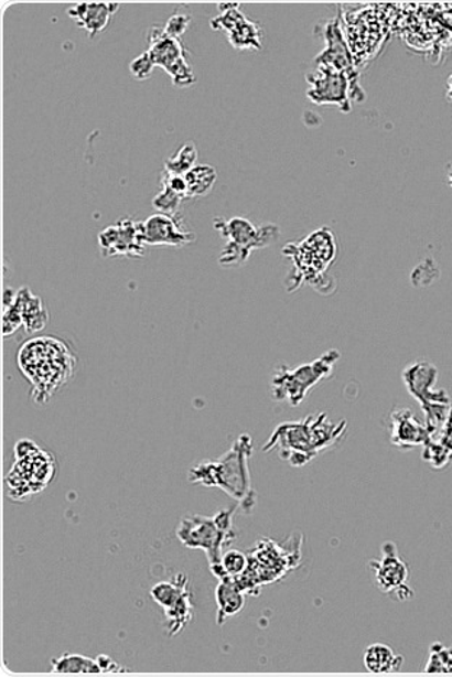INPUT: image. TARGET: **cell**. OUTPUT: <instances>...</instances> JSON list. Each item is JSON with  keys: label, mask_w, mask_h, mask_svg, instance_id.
Instances as JSON below:
<instances>
[{"label": "cell", "mask_w": 452, "mask_h": 677, "mask_svg": "<svg viewBox=\"0 0 452 677\" xmlns=\"http://www.w3.org/2000/svg\"><path fill=\"white\" fill-rule=\"evenodd\" d=\"M303 535L289 537L283 542L261 539L248 554V568L234 578L246 595H260L262 585H270L293 572L302 562Z\"/></svg>", "instance_id": "obj_4"}, {"label": "cell", "mask_w": 452, "mask_h": 677, "mask_svg": "<svg viewBox=\"0 0 452 677\" xmlns=\"http://www.w3.org/2000/svg\"><path fill=\"white\" fill-rule=\"evenodd\" d=\"M58 465L53 453L36 447L34 451L18 454L11 471L4 477L7 495L15 503L43 493L57 475Z\"/></svg>", "instance_id": "obj_7"}, {"label": "cell", "mask_w": 452, "mask_h": 677, "mask_svg": "<svg viewBox=\"0 0 452 677\" xmlns=\"http://www.w3.org/2000/svg\"><path fill=\"white\" fill-rule=\"evenodd\" d=\"M214 226L224 238L228 239V244L219 255V264L225 268L247 262L254 249L269 247L280 234L279 227L275 225L256 227L244 217H233V219L215 217Z\"/></svg>", "instance_id": "obj_8"}, {"label": "cell", "mask_w": 452, "mask_h": 677, "mask_svg": "<svg viewBox=\"0 0 452 677\" xmlns=\"http://www.w3.org/2000/svg\"><path fill=\"white\" fill-rule=\"evenodd\" d=\"M218 8L220 15L211 22L214 30L225 31L229 43L237 50H261V26L239 12V3L225 2Z\"/></svg>", "instance_id": "obj_14"}, {"label": "cell", "mask_w": 452, "mask_h": 677, "mask_svg": "<svg viewBox=\"0 0 452 677\" xmlns=\"http://www.w3.org/2000/svg\"><path fill=\"white\" fill-rule=\"evenodd\" d=\"M252 439L244 433L235 440L233 448L223 458L215 461H202L189 471L187 480L193 485L206 488H219L237 501L244 513L250 514L257 504V494L252 490L250 459Z\"/></svg>", "instance_id": "obj_2"}, {"label": "cell", "mask_w": 452, "mask_h": 677, "mask_svg": "<svg viewBox=\"0 0 452 677\" xmlns=\"http://www.w3.org/2000/svg\"><path fill=\"white\" fill-rule=\"evenodd\" d=\"M370 569L376 587L386 595L399 601L413 597L409 587V566L400 558L396 542L387 541L381 546V558L372 560Z\"/></svg>", "instance_id": "obj_11"}, {"label": "cell", "mask_w": 452, "mask_h": 677, "mask_svg": "<svg viewBox=\"0 0 452 677\" xmlns=\"http://www.w3.org/2000/svg\"><path fill=\"white\" fill-rule=\"evenodd\" d=\"M237 507L220 509L215 516H189L180 522L176 536L189 549L205 551L209 565L220 562L226 547L238 539L234 516Z\"/></svg>", "instance_id": "obj_5"}, {"label": "cell", "mask_w": 452, "mask_h": 677, "mask_svg": "<svg viewBox=\"0 0 452 677\" xmlns=\"http://www.w3.org/2000/svg\"><path fill=\"white\" fill-rule=\"evenodd\" d=\"M18 368L31 384V398L44 406L76 375L78 358L73 347L57 336L30 338L20 347Z\"/></svg>", "instance_id": "obj_1"}, {"label": "cell", "mask_w": 452, "mask_h": 677, "mask_svg": "<svg viewBox=\"0 0 452 677\" xmlns=\"http://www.w3.org/2000/svg\"><path fill=\"white\" fill-rule=\"evenodd\" d=\"M51 671L58 675H100L98 660L77 653H64L51 660Z\"/></svg>", "instance_id": "obj_23"}, {"label": "cell", "mask_w": 452, "mask_h": 677, "mask_svg": "<svg viewBox=\"0 0 452 677\" xmlns=\"http://www.w3.org/2000/svg\"><path fill=\"white\" fill-rule=\"evenodd\" d=\"M147 41H149L147 53H149L152 64H154V67H163L173 78L174 86L189 87L196 82L182 41L173 39L164 31V28L157 25L150 28Z\"/></svg>", "instance_id": "obj_10"}, {"label": "cell", "mask_w": 452, "mask_h": 677, "mask_svg": "<svg viewBox=\"0 0 452 677\" xmlns=\"http://www.w3.org/2000/svg\"><path fill=\"white\" fill-rule=\"evenodd\" d=\"M363 662L370 674L391 675L402 669L405 660L387 644L375 643L364 652Z\"/></svg>", "instance_id": "obj_20"}, {"label": "cell", "mask_w": 452, "mask_h": 677, "mask_svg": "<svg viewBox=\"0 0 452 677\" xmlns=\"http://www.w3.org/2000/svg\"><path fill=\"white\" fill-rule=\"evenodd\" d=\"M340 358V351L331 350L320 358L298 368L280 365L271 378V397L277 402H288L292 407L301 406L312 388L331 377Z\"/></svg>", "instance_id": "obj_6"}, {"label": "cell", "mask_w": 452, "mask_h": 677, "mask_svg": "<svg viewBox=\"0 0 452 677\" xmlns=\"http://www.w3.org/2000/svg\"><path fill=\"white\" fill-rule=\"evenodd\" d=\"M96 660H98L99 663L101 674L119 675V674H127V671H129L127 667L119 665V663L115 662L114 658L110 656L100 655L98 656V658H96Z\"/></svg>", "instance_id": "obj_31"}, {"label": "cell", "mask_w": 452, "mask_h": 677, "mask_svg": "<svg viewBox=\"0 0 452 677\" xmlns=\"http://www.w3.org/2000/svg\"><path fill=\"white\" fill-rule=\"evenodd\" d=\"M428 442L427 426L419 423L412 411L408 408L394 411V415H391V443L395 447L410 449L426 447Z\"/></svg>", "instance_id": "obj_18"}, {"label": "cell", "mask_w": 452, "mask_h": 677, "mask_svg": "<svg viewBox=\"0 0 452 677\" xmlns=\"http://www.w3.org/2000/svg\"><path fill=\"white\" fill-rule=\"evenodd\" d=\"M446 96H449V99L452 101V76L449 80V93H446Z\"/></svg>", "instance_id": "obj_32"}, {"label": "cell", "mask_w": 452, "mask_h": 677, "mask_svg": "<svg viewBox=\"0 0 452 677\" xmlns=\"http://www.w3.org/2000/svg\"><path fill=\"white\" fill-rule=\"evenodd\" d=\"M187 198L205 197L212 192L218 179L214 166L202 164L195 165L186 175Z\"/></svg>", "instance_id": "obj_24"}, {"label": "cell", "mask_w": 452, "mask_h": 677, "mask_svg": "<svg viewBox=\"0 0 452 677\" xmlns=\"http://www.w3.org/2000/svg\"><path fill=\"white\" fill-rule=\"evenodd\" d=\"M191 582L187 574L177 573L169 581L157 583L151 588L150 597L165 611L174 609L183 598L191 595Z\"/></svg>", "instance_id": "obj_22"}, {"label": "cell", "mask_w": 452, "mask_h": 677, "mask_svg": "<svg viewBox=\"0 0 452 677\" xmlns=\"http://www.w3.org/2000/svg\"><path fill=\"white\" fill-rule=\"evenodd\" d=\"M216 604V624L224 625L230 616L239 614L246 605V593L238 588L233 579H223L215 591Z\"/></svg>", "instance_id": "obj_21"}, {"label": "cell", "mask_w": 452, "mask_h": 677, "mask_svg": "<svg viewBox=\"0 0 452 677\" xmlns=\"http://www.w3.org/2000/svg\"><path fill=\"white\" fill-rule=\"evenodd\" d=\"M152 68H154V64H152L147 51L129 64V72H131L132 77H136L137 80H147L151 76Z\"/></svg>", "instance_id": "obj_29"}, {"label": "cell", "mask_w": 452, "mask_h": 677, "mask_svg": "<svg viewBox=\"0 0 452 677\" xmlns=\"http://www.w3.org/2000/svg\"><path fill=\"white\" fill-rule=\"evenodd\" d=\"M426 674H452V647L433 644Z\"/></svg>", "instance_id": "obj_27"}, {"label": "cell", "mask_w": 452, "mask_h": 677, "mask_svg": "<svg viewBox=\"0 0 452 677\" xmlns=\"http://www.w3.org/2000/svg\"><path fill=\"white\" fill-rule=\"evenodd\" d=\"M247 568L248 555L235 549L225 551L220 562L211 565L212 573H214V577L218 578L219 581H223V579L241 577Z\"/></svg>", "instance_id": "obj_25"}, {"label": "cell", "mask_w": 452, "mask_h": 677, "mask_svg": "<svg viewBox=\"0 0 452 677\" xmlns=\"http://www.w3.org/2000/svg\"><path fill=\"white\" fill-rule=\"evenodd\" d=\"M336 250L335 236L327 227L309 235L301 243L286 245L283 254L292 258L297 267L298 287L303 282L311 286L321 282L322 273L335 261Z\"/></svg>", "instance_id": "obj_9"}, {"label": "cell", "mask_w": 452, "mask_h": 677, "mask_svg": "<svg viewBox=\"0 0 452 677\" xmlns=\"http://www.w3.org/2000/svg\"><path fill=\"white\" fill-rule=\"evenodd\" d=\"M142 230H144V240L147 247H168L183 248L196 240V235L187 230L182 216H170L164 213H155L142 222Z\"/></svg>", "instance_id": "obj_15"}, {"label": "cell", "mask_w": 452, "mask_h": 677, "mask_svg": "<svg viewBox=\"0 0 452 677\" xmlns=\"http://www.w3.org/2000/svg\"><path fill=\"white\" fill-rule=\"evenodd\" d=\"M197 154L200 152H197L195 143H184L176 154L165 161L164 173L169 175H186L195 166Z\"/></svg>", "instance_id": "obj_26"}, {"label": "cell", "mask_w": 452, "mask_h": 677, "mask_svg": "<svg viewBox=\"0 0 452 677\" xmlns=\"http://www.w3.org/2000/svg\"><path fill=\"white\" fill-rule=\"evenodd\" d=\"M146 247L142 222H137L132 217H123L99 234V249L104 258H141Z\"/></svg>", "instance_id": "obj_12"}, {"label": "cell", "mask_w": 452, "mask_h": 677, "mask_svg": "<svg viewBox=\"0 0 452 677\" xmlns=\"http://www.w3.org/2000/svg\"><path fill=\"white\" fill-rule=\"evenodd\" d=\"M309 100L316 105L340 106L344 112H349V99H353L352 78L345 73L326 67H316L308 74Z\"/></svg>", "instance_id": "obj_13"}, {"label": "cell", "mask_w": 452, "mask_h": 677, "mask_svg": "<svg viewBox=\"0 0 452 677\" xmlns=\"http://www.w3.org/2000/svg\"><path fill=\"white\" fill-rule=\"evenodd\" d=\"M192 17L186 13H174L172 18L165 23L164 31L168 32L173 39H179L186 32L189 23H191Z\"/></svg>", "instance_id": "obj_30"}, {"label": "cell", "mask_w": 452, "mask_h": 677, "mask_svg": "<svg viewBox=\"0 0 452 677\" xmlns=\"http://www.w3.org/2000/svg\"><path fill=\"white\" fill-rule=\"evenodd\" d=\"M347 429V421L332 423L327 420L326 412L311 415L301 421L277 426L261 451L266 453L279 449L281 459L294 468H301L308 465L321 452L338 444Z\"/></svg>", "instance_id": "obj_3"}, {"label": "cell", "mask_w": 452, "mask_h": 677, "mask_svg": "<svg viewBox=\"0 0 452 677\" xmlns=\"http://www.w3.org/2000/svg\"><path fill=\"white\" fill-rule=\"evenodd\" d=\"M403 382L410 396L422 407L428 405H449L451 398L444 389H435L438 382V369L431 362H415L403 370Z\"/></svg>", "instance_id": "obj_16"}, {"label": "cell", "mask_w": 452, "mask_h": 677, "mask_svg": "<svg viewBox=\"0 0 452 677\" xmlns=\"http://www.w3.org/2000/svg\"><path fill=\"white\" fill-rule=\"evenodd\" d=\"M119 9V3L104 2H85L77 3L75 7L68 8V17L89 34L90 39H95L109 26L112 21L114 13Z\"/></svg>", "instance_id": "obj_17"}, {"label": "cell", "mask_w": 452, "mask_h": 677, "mask_svg": "<svg viewBox=\"0 0 452 677\" xmlns=\"http://www.w3.org/2000/svg\"><path fill=\"white\" fill-rule=\"evenodd\" d=\"M15 303L20 309L26 333L44 331L50 320L49 310L39 295L32 293L28 287H22L18 290Z\"/></svg>", "instance_id": "obj_19"}, {"label": "cell", "mask_w": 452, "mask_h": 677, "mask_svg": "<svg viewBox=\"0 0 452 677\" xmlns=\"http://www.w3.org/2000/svg\"><path fill=\"white\" fill-rule=\"evenodd\" d=\"M186 201L183 196H180L176 192H173L168 184L161 185L160 193L157 194L154 201H152V207L159 213L164 215L176 216L179 215L180 204Z\"/></svg>", "instance_id": "obj_28"}]
</instances>
